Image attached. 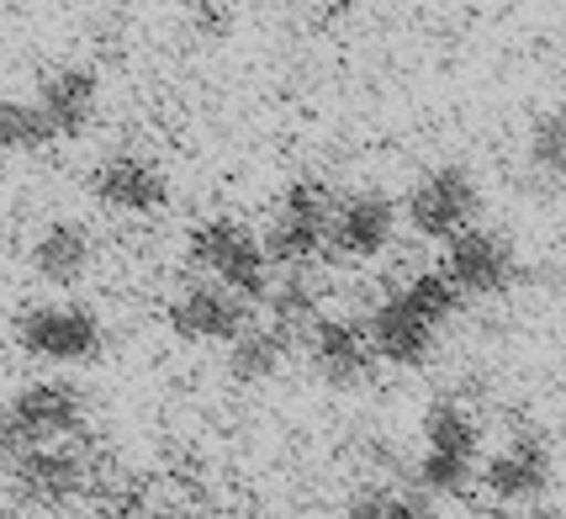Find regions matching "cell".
I'll use <instances>...</instances> for the list:
<instances>
[{
  "label": "cell",
  "instance_id": "cell-9",
  "mask_svg": "<svg viewBox=\"0 0 566 519\" xmlns=\"http://www.w3.org/2000/svg\"><path fill=\"white\" fill-rule=\"evenodd\" d=\"M366 329H370L376 355L397 371H419L423 361L440 350V334H444V323L434 319L408 287H397L392 297H381V302L370 308Z\"/></svg>",
  "mask_w": 566,
  "mask_h": 519
},
{
  "label": "cell",
  "instance_id": "cell-15",
  "mask_svg": "<svg viewBox=\"0 0 566 519\" xmlns=\"http://www.w3.org/2000/svg\"><path fill=\"white\" fill-rule=\"evenodd\" d=\"M397 233V201L381 191V186H366V191H349L339 201V218H334V233H328V255L339 260H376L381 249L392 245Z\"/></svg>",
  "mask_w": 566,
  "mask_h": 519
},
{
  "label": "cell",
  "instance_id": "cell-25",
  "mask_svg": "<svg viewBox=\"0 0 566 519\" xmlns=\"http://www.w3.org/2000/svg\"><path fill=\"white\" fill-rule=\"evenodd\" d=\"M17 519H43V515H17Z\"/></svg>",
  "mask_w": 566,
  "mask_h": 519
},
{
  "label": "cell",
  "instance_id": "cell-16",
  "mask_svg": "<svg viewBox=\"0 0 566 519\" xmlns=\"http://www.w3.org/2000/svg\"><path fill=\"white\" fill-rule=\"evenodd\" d=\"M91 260H96V233L80 218L43 222L27 245V266L43 287H80L91 276Z\"/></svg>",
  "mask_w": 566,
  "mask_h": 519
},
{
  "label": "cell",
  "instance_id": "cell-20",
  "mask_svg": "<svg viewBox=\"0 0 566 519\" xmlns=\"http://www.w3.org/2000/svg\"><path fill=\"white\" fill-rule=\"evenodd\" d=\"M0 144L11 148V154H38V148L59 144V133L49 127L38 101L6 96V106H0Z\"/></svg>",
  "mask_w": 566,
  "mask_h": 519
},
{
  "label": "cell",
  "instance_id": "cell-7",
  "mask_svg": "<svg viewBox=\"0 0 566 519\" xmlns=\"http://www.w3.org/2000/svg\"><path fill=\"white\" fill-rule=\"evenodd\" d=\"M85 482H91V456L74 440L32 445V450L11 456V498L22 509H32V515L74 504V498L85 494Z\"/></svg>",
  "mask_w": 566,
  "mask_h": 519
},
{
  "label": "cell",
  "instance_id": "cell-22",
  "mask_svg": "<svg viewBox=\"0 0 566 519\" xmlns=\"http://www.w3.org/2000/svg\"><path fill=\"white\" fill-rule=\"evenodd\" d=\"M201 38H222L233 27V0H180Z\"/></svg>",
  "mask_w": 566,
  "mask_h": 519
},
{
  "label": "cell",
  "instance_id": "cell-3",
  "mask_svg": "<svg viewBox=\"0 0 566 519\" xmlns=\"http://www.w3.org/2000/svg\"><path fill=\"white\" fill-rule=\"evenodd\" d=\"M11 340L22 355L49 361V366H91L106 350V323L91 302H27L22 313L11 319Z\"/></svg>",
  "mask_w": 566,
  "mask_h": 519
},
{
  "label": "cell",
  "instance_id": "cell-18",
  "mask_svg": "<svg viewBox=\"0 0 566 519\" xmlns=\"http://www.w3.org/2000/svg\"><path fill=\"white\" fill-rule=\"evenodd\" d=\"M345 519H434V494L429 488H387V482H376L366 494L349 498Z\"/></svg>",
  "mask_w": 566,
  "mask_h": 519
},
{
  "label": "cell",
  "instance_id": "cell-23",
  "mask_svg": "<svg viewBox=\"0 0 566 519\" xmlns=\"http://www.w3.org/2000/svg\"><path fill=\"white\" fill-rule=\"evenodd\" d=\"M524 519H566V509H556V504H535Z\"/></svg>",
  "mask_w": 566,
  "mask_h": 519
},
{
  "label": "cell",
  "instance_id": "cell-21",
  "mask_svg": "<svg viewBox=\"0 0 566 519\" xmlns=\"http://www.w3.org/2000/svg\"><path fill=\"white\" fill-rule=\"evenodd\" d=\"M265 313H271L275 323H286L296 340H302V334H307V329L323 319L318 292H313L307 281H296V276H286L281 287H271V297H265Z\"/></svg>",
  "mask_w": 566,
  "mask_h": 519
},
{
  "label": "cell",
  "instance_id": "cell-8",
  "mask_svg": "<svg viewBox=\"0 0 566 519\" xmlns=\"http://www.w3.org/2000/svg\"><path fill=\"white\" fill-rule=\"evenodd\" d=\"M165 319H170L175 340H186V345H233L254 323L249 297L212 281V276H197L191 287H180V297L165 308Z\"/></svg>",
  "mask_w": 566,
  "mask_h": 519
},
{
  "label": "cell",
  "instance_id": "cell-14",
  "mask_svg": "<svg viewBox=\"0 0 566 519\" xmlns=\"http://www.w3.org/2000/svg\"><path fill=\"white\" fill-rule=\"evenodd\" d=\"M38 106H43V117L49 127L59 133V144H70V138H85L101 117V74L91 64H59L38 80Z\"/></svg>",
  "mask_w": 566,
  "mask_h": 519
},
{
  "label": "cell",
  "instance_id": "cell-2",
  "mask_svg": "<svg viewBox=\"0 0 566 519\" xmlns=\"http://www.w3.org/2000/svg\"><path fill=\"white\" fill-rule=\"evenodd\" d=\"M186 260L197 276H212L222 287L244 292L249 302H265L271 297V249H265V233H254L249 222L239 218H207L186 233Z\"/></svg>",
  "mask_w": 566,
  "mask_h": 519
},
{
  "label": "cell",
  "instance_id": "cell-6",
  "mask_svg": "<svg viewBox=\"0 0 566 519\" xmlns=\"http://www.w3.org/2000/svg\"><path fill=\"white\" fill-rule=\"evenodd\" d=\"M402 212H408V228L419 239L450 245L455 233H467L471 222L482 218V180L467 165H440L402 197Z\"/></svg>",
  "mask_w": 566,
  "mask_h": 519
},
{
  "label": "cell",
  "instance_id": "cell-17",
  "mask_svg": "<svg viewBox=\"0 0 566 519\" xmlns=\"http://www.w3.org/2000/svg\"><path fill=\"white\" fill-rule=\"evenodd\" d=\"M296 334L286 329V323H275L271 313L260 323H249L244 334L228 345V382L233 387H265L275 371L286 366V355H292Z\"/></svg>",
  "mask_w": 566,
  "mask_h": 519
},
{
  "label": "cell",
  "instance_id": "cell-10",
  "mask_svg": "<svg viewBox=\"0 0 566 519\" xmlns=\"http://www.w3.org/2000/svg\"><path fill=\"white\" fill-rule=\"evenodd\" d=\"M467 297H503L518 281V245L503 228H482L471 222L467 233H455L444 245V266H440Z\"/></svg>",
  "mask_w": 566,
  "mask_h": 519
},
{
  "label": "cell",
  "instance_id": "cell-19",
  "mask_svg": "<svg viewBox=\"0 0 566 519\" xmlns=\"http://www.w3.org/2000/svg\"><path fill=\"white\" fill-rule=\"evenodd\" d=\"M524 159L530 170L545 180H562L566 175V106H545L541 117L524 133Z\"/></svg>",
  "mask_w": 566,
  "mask_h": 519
},
{
  "label": "cell",
  "instance_id": "cell-24",
  "mask_svg": "<svg viewBox=\"0 0 566 519\" xmlns=\"http://www.w3.org/2000/svg\"><path fill=\"white\" fill-rule=\"evenodd\" d=\"M96 519H138L133 509H106V515H96Z\"/></svg>",
  "mask_w": 566,
  "mask_h": 519
},
{
  "label": "cell",
  "instance_id": "cell-12",
  "mask_svg": "<svg viewBox=\"0 0 566 519\" xmlns=\"http://www.w3.org/2000/svg\"><path fill=\"white\" fill-rule=\"evenodd\" d=\"M91 197L123 218H154L170 207V180L144 154H106L91 170Z\"/></svg>",
  "mask_w": 566,
  "mask_h": 519
},
{
  "label": "cell",
  "instance_id": "cell-5",
  "mask_svg": "<svg viewBox=\"0 0 566 519\" xmlns=\"http://www.w3.org/2000/svg\"><path fill=\"white\" fill-rule=\"evenodd\" d=\"M80 424H85V393L74 382H22L6 397V456L74 440Z\"/></svg>",
  "mask_w": 566,
  "mask_h": 519
},
{
  "label": "cell",
  "instance_id": "cell-13",
  "mask_svg": "<svg viewBox=\"0 0 566 519\" xmlns=\"http://www.w3.org/2000/svg\"><path fill=\"white\" fill-rule=\"evenodd\" d=\"M551 477H556V456H551L545 435H514L482 461V488L497 504H535L545 498Z\"/></svg>",
  "mask_w": 566,
  "mask_h": 519
},
{
  "label": "cell",
  "instance_id": "cell-4",
  "mask_svg": "<svg viewBox=\"0 0 566 519\" xmlns=\"http://www.w3.org/2000/svg\"><path fill=\"white\" fill-rule=\"evenodd\" d=\"M334 218H339V201L323 180H292L281 201H275V218L265 222V249H271L275 266H307L328 249V233H334Z\"/></svg>",
  "mask_w": 566,
  "mask_h": 519
},
{
  "label": "cell",
  "instance_id": "cell-11",
  "mask_svg": "<svg viewBox=\"0 0 566 519\" xmlns=\"http://www.w3.org/2000/svg\"><path fill=\"white\" fill-rule=\"evenodd\" d=\"M302 350H307V366L318 371L323 387H334V393H349V387H360L370 376V366L381 361L376 345H370V329L355 319H328L323 313L307 334H302Z\"/></svg>",
  "mask_w": 566,
  "mask_h": 519
},
{
  "label": "cell",
  "instance_id": "cell-1",
  "mask_svg": "<svg viewBox=\"0 0 566 519\" xmlns=\"http://www.w3.org/2000/svg\"><path fill=\"white\" fill-rule=\"evenodd\" d=\"M423 450L413 461V482L434 498H455L471 488L476 461H482V424L471 419L461 397H434L419 419Z\"/></svg>",
  "mask_w": 566,
  "mask_h": 519
}]
</instances>
